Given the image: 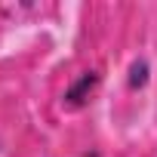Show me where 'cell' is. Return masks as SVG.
<instances>
[{"label":"cell","instance_id":"1","mask_svg":"<svg viewBox=\"0 0 157 157\" xmlns=\"http://www.w3.org/2000/svg\"><path fill=\"white\" fill-rule=\"evenodd\" d=\"M96 83H99V74L96 71H86V74H80L77 80L68 86V93H65V102L68 105H83L86 99H90V93L96 90Z\"/></svg>","mask_w":157,"mask_h":157},{"label":"cell","instance_id":"2","mask_svg":"<svg viewBox=\"0 0 157 157\" xmlns=\"http://www.w3.org/2000/svg\"><path fill=\"white\" fill-rule=\"evenodd\" d=\"M145 80H148V62L139 59V62L129 68V86H132V90H136V86H145Z\"/></svg>","mask_w":157,"mask_h":157},{"label":"cell","instance_id":"3","mask_svg":"<svg viewBox=\"0 0 157 157\" xmlns=\"http://www.w3.org/2000/svg\"><path fill=\"white\" fill-rule=\"evenodd\" d=\"M83 157H102V154H99V151H90V154H83Z\"/></svg>","mask_w":157,"mask_h":157}]
</instances>
